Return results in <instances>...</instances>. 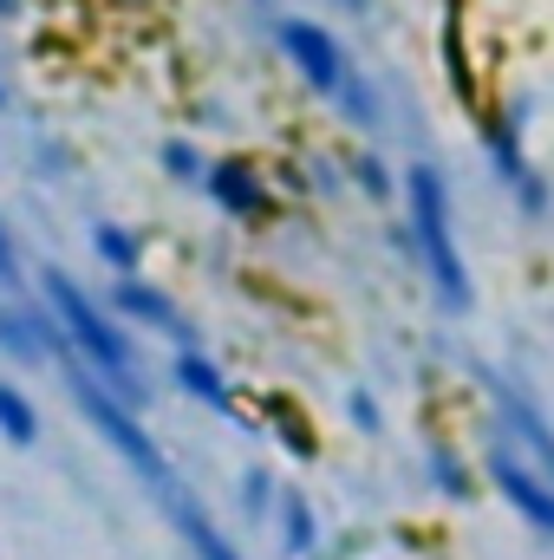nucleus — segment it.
<instances>
[{
    "label": "nucleus",
    "mask_w": 554,
    "mask_h": 560,
    "mask_svg": "<svg viewBox=\"0 0 554 560\" xmlns=\"http://www.w3.org/2000/svg\"><path fill=\"white\" fill-rule=\"evenodd\" d=\"M33 300H39V313L53 319V332H59V359H72V365H85L92 378H105L125 405H138L150 398V372H143V346L138 332L105 306V293H92L79 275H66V268H39L33 280Z\"/></svg>",
    "instance_id": "1"
},
{
    "label": "nucleus",
    "mask_w": 554,
    "mask_h": 560,
    "mask_svg": "<svg viewBox=\"0 0 554 560\" xmlns=\"http://www.w3.org/2000/svg\"><path fill=\"white\" fill-rule=\"evenodd\" d=\"M268 33H275L280 66H287L346 131H359V138H379V131H385V98H379L372 72L353 59V46H346L320 13H275Z\"/></svg>",
    "instance_id": "2"
},
{
    "label": "nucleus",
    "mask_w": 554,
    "mask_h": 560,
    "mask_svg": "<svg viewBox=\"0 0 554 560\" xmlns=\"http://www.w3.org/2000/svg\"><path fill=\"white\" fill-rule=\"evenodd\" d=\"M399 215H405V248H412L417 275L430 280L437 306L443 313H470L476 306V275H470V255H463V235H457V196H450V176L437 163H405L399 170Z\"/></svg>",
    "instance_id": "3"
},
{
    "label": "nucleus",
    "mask_w": 554,
    "mask_h": 560,
    "mask_svg": "<svg viewBox=\"0 0 554 560\" xmlns=\"http://www.w3.org/2000/svg\"><path fill=\"white\" fill-rule=\"evenodd\" d=\"M59 378H66V392H72V405H79V418L92 423V436L138 476V489L163 509V502H176L189 482L176 476V463H170V450L150 436V423H143L138 405H125L105 378H92L85 365H72V359H59Z\"/></svg>",
    "instance_id": "4"
},
{
    "label": "nucleus",
    "mask_w": 554,
    "mask_h": 560,
    "mask_svg": "<svg viewBox=\"0 0 554 560\" xmlns=\"http://www.w3.org/2000/svg\"><path fill=\"white\" fill-rule=\"evenodd\" d=\"M476 463H483V489L529 528V535H542L554 541V476L522 450V443H509L503 430H489V443L476 450Z\"/></svg>",
    "instance_id": "5"
},
{
    "label": "nucleus",
    "mask_w": 554,
    "mask_h": 560,
    "mask_svg": "<svg viewBox=\"0 0 554 560\" xmlns=\"http://www.w3.org/2000/svg\"><path fill=\"white\" fill-rule=\"evenodd\" d=\"M476 138H483L489 176L509 189V202H516L529 222L554 215V183L542 176V163H535V150H529V138H522L516 112H509V105H483V112H476Z\"/></svg>",
    "instance_id": "6"
},
{
    "label": "nucleus",
    "mask_w": 554,
    "mask_h": 560,
    "mask_svg": "<svg viewBox=\"0 0 554 560\" xmlns=\"http://www.w3.org/2000/svg\"><path fill=\"white\" fill-rule=\"evenodd\" d=\"M203 196H209V209H216L222 222H235V229H268V222H280V183L255 163V156H242V150H229V156L209 163Z\"/></svg>",
    "instance_id": "7"
},
{
    "label": "nucleus",
    "mask_w": 554,
    "mask_h": 560,
    "mask_svg": "<svg viewBox=\"0 0 554 560\" xmlns=\"http://www.w3.org/2000/svg\"><path fill=\"white\" fill-rule=\"evenodd\" d=\"M105 306L131 326V332H157V339H170V346H196V326H189V313H183V300L163 287V280L150 275H112L105 287Z\"/></svg>",
    "instance_id": "8"
},
{
    "label": "nucleus",
    "mask_w": 554,
    "mask_h": 560,
    "mask_svg": "<svg viewBox=\"0 0 554 560\" xmlns=\"http://www.w3.org/2000/svg\"><path fill=\"white\" fill-rule=\"evenodd\" d=\"M483 398H489V411H496V430H503L509 443H522V450L554 476V423H549V411H542L516 378H503V372H483Z\"/></svg>",
    "instance_id": "9"
},
{
    "label": "nucleus",
    "mask_w": 554,
    "mask_h": 560,
    "mask_svg": "<svg viewBox=\"0 0 554 560\" xmlns=\"http://www.w3.org/2000/svg\"><path fill=\"white\" fill-rule=\"evenodd\" d=\"M170 385H176L189 405L216 411V418L249 423V411H242V385H235V378L222 372V359L203 352V346H176V352H170ZM249 430H255V423H249Z\"/></svg>",
    "instance_id": "10"
},
{
    "label": "nucleus",
    "mask_w": 554,
    "mask_h": 560,
    "mask_svg": "<svg viewBox=\"0 0 554 560\" xmlns=\"http://www.w3.org/2000/svg\"><path fill=\"white\" fill-rule=\"evenodd\" d=\"M0 352L13 365H59V332H53V319L39 313L33 293L0 287Z\"/></svg>",
    "instance_id": "11"
},
{
    "label": "nucleus",
    "mask_w": 554,
    "mask_h": 560,
    "mask_svg": "<svg viewBox=\"0 0 554 560\" xmlns=\"http://www.w3.org/2000/svg\"><path fill=\"white\" fill-rule=\"evenodd\" d=\"M268 528H275V548H280V560H313L320 548H326V522H320L313 495H307V489H293V482H280V495H275V515H268Z\"/></svg>",
    "instance_id": "12"
},
{
    "label": "nucleus",
    "mask_w": 554,
    "mask_h": 560,
    "mask_svg": "<svg viewBox=\"0 0 554 560\" xmlns=\"http://www.w3.org/2000/svg\"><path fill=\"white\" fill-rule=\"evenodd\" d=\"M163 515H170V528H176V541H183V555L189 560H249L242 555V541H235V535H229V528H222L189 489H183L176 502H163Z\"/></svg>",
    "instance_id": "13"
},
{
    "label": "nucleus",
    "mask_w": 554,
    "mask_h": 560,
    "mask_svg": "<svg viewBox=\"0 0 554 560\" xmlns=\"http://www.w3.org/2000/svg\"><path fill=\"white\" fill-rule=\"evenodd\" d=\"M424 476H430V489H437L443 502H476V495H483V463L463 456L450 436H430V443H424Z\"/></svg>",
    "instance_id": "14"
},
{
    "label": "nucleus",
    "mask_w": 554,
    "mask_h": 560,
    "mask_svg": "<svg viewBox=\"0 0 554 560\" xmlns=\"http://www.w3.org/2000/svg\"><path fill=\"white\" fill-rule=\"evenodd\" d=\"M92 255H99V268H105V275H143L150 242H143V229H131V222L99 215V222H92Z\"/></svg>",
    "instance_id": "15"
},
{
    "label": "nucleus",
    "mask_w": 554,
    "mask_h": 560,
    "mask_svg": "<svg viewBox=\"0 0 554 560\" xmlns=\"http://www.w3.org/2000/svg\"><path fill=\"white\" fill-rule=\"evenodd\" d=\"M339 170H346V183L359 189V196H372V202H399V170L379 156V150H366V143H353L346 156H339Z\"/></svg>",
    "instance_id": "16"
},
{
    "label": "nucleus",
    "mask_w": 554,
    "mask_h": 560,
    "mask_svg": "<svg viewBox=\"0 0 554 560\" xmlns=\"http://www.w3.org/2000/svg\"><path fill=\"white\" fill-rule=\"evenodd\" d=\"M0 443H7V450H33V443H39V405H33V392L13 385V378H0Z\"/></svg>",
    "instance_id": "17"
},
{
    "label": "nucleus",
    "mask_w": 554,
    "mask_h": 560,
    "mask_svg": "<svg viewBox=\"0 0 554 560\" xmlns=\"http://www.w3.org/2000/svg\"><path fill=\"white\" fill-rule=\"evenodd\" d=\"M209 163H216V156H209L196 138H163V143H157V170H163L176 189H203Z\"/></svg>",
    "instance_id": "18"
},
{
    "label": "nucleus",
    "mask_w": 554,
    "mask_h": 560,
    "mask_svg": "<svg viewBox=\"0 0 554 560\" xmlns=\"http://www.w3.org/2000/svg\"><path fill=\"white\" fill-rule=\"evenodd\" d=\"M275 495H280L275 469L249 463V469L235 476V502H242V515H249V522H268V515H275Z\"/></svg>",
    "instance_id": "19"
},
{
    "label": "nucleus",
    "mask_w": 554,
    "mask_h": 560,
    "mask_svg": "<svg viewBox=\"0 0 554 560\" xmlns=\"http://www.w3.org/2000/svg\"><path fill=\"white\" fill-rule=\"evenodd\" d=\"M0 287H13V293H26V255H20V235H13V222H7V209H0Z\"/></svg>",
    "instance_id": "20"
},
{
    "label": "nucleus",
    "mask_w": 554,
    "mask_h": 560,
    "mask_svg": "<svg viewBox=\"0 0 554 560\" xmlns=\"http://www.w3.org/2000/svg\"><path fill=\"white\" fill-rule=\"evenodd\" d=\"M346 418H353L359 436H379V430H385V411H379V398H372L366 385H346Z\"/></svg>",
    "instance_id": "21"
},
{
    "label": "nucleus",
    "mask_w": 554,
    "mask_h": 560,
    "mask_svg": "<svg viewBox=\"0 0 554 560\" xmlns=\"http://www.w3.org/2000/svg\"><path fill=\"white\" fill-rule=\"evenodd\" d=\"M339 7H346V20H372V7H379V0H339Z\"/></svg>",
    "instance_id": "22"
},
{
    "label": "nucleus",
    "mask_w": 554,
    "mask_h": 560,
    "mask_svg": "<svg viewBox=\"0 0 554 560\" xmlns=\"http://www.w3.org/2000/svg\"><path fill=\"white\" fill-rule=\"evenodd\" d=\"M20 7H26V0H0V26H7V20H20Z\"/></svg>",
    "instance_id": "23"
},
{
    "label": "nucleus",
    "mask_w": 554,
    "mask_h": 560,
    "mask_svg": "<svg viewBox=\"0 0 554 560\" xmlns=\"http://www.w3.org/2000/svg\"><path fill=\"white\" fill-rule=\"evenodd\" d=\"M0 112H7V79H0Z\"/></svg>",
    "instance_id": "24"
}]
</instances>
